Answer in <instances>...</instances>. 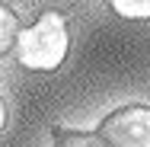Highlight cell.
<instances>
[{"instance_id":"1","label":"cell","mask_w":150,"mask_h":147,"mask_svg":"<svg viewBox=\"0 0 150 147\" xmlns=\"http://www.w3.org/2000/svg\"><path fill=\"white\" fill-rule=\"evenodd\" d=\"M67 48H70L67 19L58 10H45L29 29H19L13 51L26 70H54L67 58Z\"/></svg>"},{"instance_id":"2","label":"cell","mask_w":150,"mask_h":147,"mask_svg":"<svg viewBox=\"0 0 150 147\" xmlns=\"http://www.w3.org/2000/svg\"><path fill=\"white\" fill-rule=\"evenodd\" d=\"M109 147H150V106H121L102 118L96 131Z\"/></svg>"},{"instance_id":"3","label":"cell","mask_w":150,"mask_h":147,"mask_svg":"<svg viewBox=\"0 0 150 147\" xmlns=\"http://www.w3.org/2000/svg\"><path fill=\"white\" fill-rule=\"evenodd\" d=\"M54 147H109L93 131H74V128H54Z\"/></svg>"},{"instance_id":"4","label":"cell","mask_w":150,"mask_h":147,"mask_svg":"<svg viewBox=\"0 0 150 147\" xmlns=\"http://www.w3.org/2000/svg\"><path fill=\"white\" fill-rule=\"evenodd\" d=\"M19 38V16L0 3V55H10Z\"/></svg>"},{"instance_id":"5","label":"cell","mask_w":150,"mask_h":147,"mask_svg":"<svg viewBox=\"0 0 150 147\" xmlns=\"http://www.w3.org/2000/svg\"><path fill=\"white\" fill-rule=\"evenodd\" d=\"M112 10H115L118 16H128V19H144V16H150V3H131V0H115V3H112Z\"/></svg>"},{"instance_id":"6","label":"cell","mask_w":150,"mask_h":147,"mask_svg":"<svg viewBox=\"0 0 150 147\" xmlns=\"http://www.w3.org/2000/svg\"><path fill=\"white\" fill-rule=\"evenodd\" d=\"M6 128V106H3V99H0V131Z\"/></svg>"}]
</instances>
